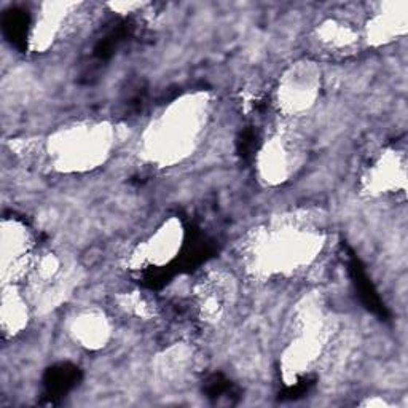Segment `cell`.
I'll return each instance as SVG.
<instances>
[{"label": "cell", "instance_id": "1", "mask_svg": "<svg viewBox=\"0 0 408 408\" xmlns=\"http://www.w3.org/2000/svg\"><path fill=\"white\" fill-rule=\"evenodd\" d=\"M3 29L13 42H21L24 39L26 31H28V16L19 10H12L3 19Z\"/></svg>", "mask_w": 408, "mask_h": 408}]
</instances>
